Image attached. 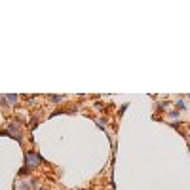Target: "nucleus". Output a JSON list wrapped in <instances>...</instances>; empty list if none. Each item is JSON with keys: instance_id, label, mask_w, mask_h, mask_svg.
Wrapping results in <instances>:
<instances>
[{"instance_id": "f257e3e1", "label": "nucleus", "mask_w": 190, "mask_h": 190, "mask_svg": "<svg viewBox=\"0 0 190 190\" xmlns=\"http://www.w3.org/2000/svg\"><path fill=\"white\" fill-rule=\"evenodd\" d=\"M42 164H44V158L38 152H25V167L34 169V167H40Z\"/></svg>"}, {"instance_id": "f03ea898", "label": "nucleus", "mask_w": 190, "mask_h": 190, "mask_svg": "<svg viewBox=\"0 0 190 190\" xmlns=\"http://www.w3.org/2000/svg\"><path fill=\"white\" fill-rule=\"evenodd\" d=\"M167 107H169V103H165V101H160L158 105H156V110L162 112V110H167Z\"/></svg>"}, {"instance_id": "7ed1b4c3", "label": "nucleus", "mask_w": 190, "mask_h": 190, "mask_svg": "<svg viewBox=\"0 0 190 190\" xmlns=\"http://www.w3.org/2000/svg\"><path fill=\"white\" fill-rule=\"evenodd\" d=\"M186 103H184V101L183 99H179V101H177V110H186Z\"/></svg>"}, {"instance_id": "20e7f679", "label": "nucleus", "mask_w": 190, "mask_h": 190, "mask_svg": "<svg viewBox=\"0 0 190 190\" xmlns=\"http://www.w3.org/2000/svg\"><path fill=\"white\" fill-rule=\"evenodd\" d=\"M50 99L53 101V103H61V101L65 99V97H63V95H50Z\"/></svg>"}, {"instance_id": "39448f33", "label": "nucleus", "mask_w": 190, "mask_h": 190, "mask_svg": "<svg viewBox=\"0 0 190 190\" xmlns=\"http://www.w3.org/2000/svg\"><path fill=\"white\" fill-rule=\"evenodd\" d=\"M6 99H8V103H11V105H14V103H17V99H19V97H17V95H6Z\"/></svg>"}, {"instance_id": "423d86ee", "label": "nucleus", "mask_w": 190, "mask_h": 190, "mask_svg": "<svg viewBox=\"0 0 190 190\" xmlns=\"http://www.w3.org/2000/svg\"><path fill=\"white\" fill-rule=\"evenodd\" d=\"M169 116H171L173 120H179V116H181V114H179L177 110H171V112H169Z\"/></svg>"}, {"instance_id": "0eeeda50", "label": "nucleus", "mask_w": 190, "mask_h": 190, "mask_svg": "<svg viewBox=\"0 0 190 190\" xmlns=\"http://www.w3.org/2000/svg\"><path fill=\"white\" fill-rule=\"evenodd\" d=\"M29 171H31L29 167H21V169H19V175H27V173H29Z\"/></svg>"}, {"instance_id": "6e6552de", "label": "nucleus", "mask_w": 190, "mask_h": 190, "mask_svg": "<svg viewBox=\"0 0 190 190\" xmlns=\"http://www.w3.org/2000/svg\"><path fill=\"white\" fill-rule=\"evenodd\" d=\"M127 107H129V105H127V103H126V105H122V108H120V116H122V114H124V112H126V108H127Z\"/></svg>"}]
</instances>
